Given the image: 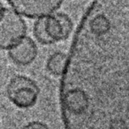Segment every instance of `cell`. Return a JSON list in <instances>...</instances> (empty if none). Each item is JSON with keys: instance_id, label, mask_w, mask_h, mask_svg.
<instances>
[{"instance_id": "5", "label": "cell", "mask_w": 129, "mask_h": 129, "mask_svg": "<svg viewBox=\"0 0 129 129\" xmlns=\"http://www.w3.org/2000/svg\"><path fill=\"white\" fill-rule=\"evenodd\" d=\"M8 54L15 64L27 66L31 64L37 57V45L30 37L26 36L8 51Z\"/></svg>"}, {"instance_id": "6", "label": "cell", "mask_w": 129, "mask_h": 129, "mask_svg": "<svg viewBox=\"0 0 129 129\" xmlns=\"http://www.w3.org/2000/svg\"><path fill=\"white\" fill-rule=\"evenodd\" d=\"M67 55L61 51H57L49 56L46 62L47 70L54 76H61L64 72Z\"/></svg>"}, {"instance_id": "3", "label": "cell", "mask_w": 129, "mask_h": 129, "mask_svg": "<svg viewBox=\"0 0 129 129\" xmlns=\"http://www.w3.org/2000/svg\"><path fill=\"white\" fill-rule=\"evenodd\" d=\"M26 25L20 14L6 7L0 19V49L8 51L26 36Z\"/></svg>"}, {"instance_id": "4", "label": "cell", "mask_w": 129, "mask_h": 129, "mask_svg": "<svg viewBox=\"0 0 129 129\" xmlns=\"http://www.w3.org/2000/svg\"><path fill=\"white\" fill-rule=\"evenodd\" d=\"M8 3L21 17L36 20L57 12L62 5L60 1H10Z\"/></svg>"}, {"instance_id": "2", "label": "cell", "mask_w": 129, "mask_h": 129, "mask_svg": "<svg viewBox=\"0 0 129 129\" xmlns=\"http://www.w3.org/2000/svg\"><path fill=\"white\" fill-rule=\"evenodd\" d=\"M6 93L9 101L14 106L20 109H28L36 104L40 90L33 79L19 75L10 80Z\"/></svg>"}, {"instance_id": "1", "label": "cell", "mask_w": 129, "mask_h": 129, "mask_svg": "<svg viewBox=\"0 0 129 129\" xmlns=\"http://www.w3.org/2000/svg\"><path fill=\"white\" fill-rule=\"evenodd\" d=\"M73 29L71 18L63 12H54L36 20L33 35L42 45H53L69 38Z\"/></svg>"}, {"instance_id": "7", "label": "cell", "mask_w": 129, "mask_h": 129, "mask_svg": "<svg viewBox=\"0 0 129 129\" xmlns=\"http://www.w3.org/2000/svg\"><path fill=\"white\" fill-rule=\"evenodd\" d=\"M22 129H49V128L42 122L33 121L26 124Z\"/></svg>"}, {"instance_id": "8", "label": "cell", "mask_w": 129, "mask_h": 129, "mask_svg": "<svg viewBox=\"0 0 129 129\" xmlns=\"http://www.w3.org/2000/svg\"><path fill=\"white\" fill-rule=\"evenodd\" d=\"M5 8H6V7H5L4 5L0 2V19H1L2 17L3 16V14H4V11H5Z\"/></svg>"}]
</instances>
